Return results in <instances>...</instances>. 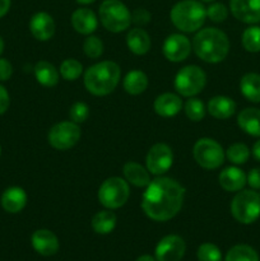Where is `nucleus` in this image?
Listing matches in <instances>:
<instances>
[{
    "label": "nucleus",
    "instance_id": "1",
    "mask_svg": "<svg viewBox=\"0 0 260 261\" xmlns=\"http://www.w3.org/2000/svg\"><path fill=\"white\" fill-rule=\"evenodd\" d=\"M185 189L170 177H157L148 184L142 198V209L150 219L166 222L180 212Z\"/></svg>",
    "mask_w": 260,
    "mask_h": 261
},
{
    "label": "nucleus",
    "instance_id": "2",
    "mask_svg": "<svg viewBox=\"0 0 260 261\" xmlns=\"http://www.w3.org/2000/svg\"><path fill=\"white\" fill-rule=\"evenodd\" d=\"M193 50L205 63H221L228 55V37L218 28H204L194 37Z\"/></svg>",
    "mask_w": 260,
    "mask_h": 261
},
{
    "label": "nucleus",
    "instance_id": "3",
    "mask_svg": "<svg viewBox=\"0 0 260 261\" xmlns=\"http://www.w3.org/2000/svg\"><path fill=\"white\" fill-rule=\"evenodd\" d=\"M121 70L114 61H101L87 69L84 73V86L94 96H106L117 87Z\"/></svg>",
    "mask_w": 260,
    "mask_h": 261
},
{
    "label": "nucleus",
    "instance_id": "4",
    "mask_svg": "<svg viewBox=\"0 0 260 261\" xmlns=\"http://www.w3.org/2000/svg\"><path fill=\"white\" fill-rule=\"evenodd\" d=\"M171 22L183 32H195L204 24L206 9L198 0H183L172 8L170 13Z\"/></svg>",
    "mask_w": 260,
    "mask_h": 261
},
{
    "label": "nucleus",
    "instance_id": "5",
    "mask_svg": "<svg viewBox=\"0 0 260 261\" xmlns=\"http://www.w3.org/2000/svg\"><path fill=\"white\" fill-rule=\"evenodd\" d=\"M99 20L107 31L119 33L127 30L132 23V14L120 0H105L99 7Z\"/></svg>",
    "mask_w": 260,
    "mask_h": 261
},
{
    "label": "nucleus",
    "instance_id": "6",
    "mask_svg": "<svg viewBox=\"0 0 260 261\" xmlns=\"http://www.w3.org/2000/svg\"><path fill=\"white\" fill-rule=\"evenodd\" d=\"M231 213L240 223H254L260 217V195L254 190H240L231 203Z\"/></svg>",
    "mask_w": 260,
    "mask_h": 261
},
{
    "label": "nucleus",
    "instance_id": "7",
    "mask_svg": "<svg viewBox=\"0 0 260 261\" xmlns=\"http://www.w3.org/2000/svg\"><path fill=\"white\" fill-rule=\"evenodd\" d=\"M130 196L129 185L120 177H110L102 182L98 190V200L107 209L121 208Z\"/></svg>",
    "mask_w": 260,
    "mask_h": 261
},
{
    "label": "nucleus",
    "instance_id": "8",
    "mask_svg": "<svg viewBox=\"0 0 260 261\" xmlns=\"http://www.w3.org/2000/svg\"><path fill=\"white\" fill-rule=\"evenodd\" d=\"M194 160L205 170H216L224 162V150L219 143L211 138H201L193 149Z\"/></svg>",
    "mask_w": 260,
    "mask_h": 261
},
{
    "label": "nucleus",
    "instance_id": "9",
    "mask_svg": "<svg viewBox=\"0 0 260 261\" xmlns=\"http://www.w3.org/2000/svg\"><path fill=\"white\" fill-rule=\"evenodd\" d=\"M206 83V75L201 68L188 65L175 76V88L184 97H193L200 93Z\"/></svg>",
    "mask_w": 260,
    "mask_h": 261
},
{
    "label": "nucleus",
    "instance_id": "10",
    "mask_svg": "<svg viewBox=\"0 0 260 261\" xmlns=\"http://www.w3.org/2000/svg\"><path fill=\"white\" fill-rule=\"evenodd\" d=\"M81 139V129L73 121H63L54 125L48 133V143L58 150L73 148Z\"/></svg>",
    "mask_w": 260,
    "mask_h": 261
},
{
    "label": "nucleus",
    "instance_id": "11",
    "mask_svg": "<svg viewBox=\"0 0 260 261\" xmlns=\"http://www.w3.org/2000/svg\"><path fill=\"white\" fill-rule=\"evenodd\" d=\"M145 162H147V170L152 175H163L172 166V150L165 143H157L149 149Z\"/></svg>",
    "mask_w": 260,
    "mask_h": 261
},
{
    "label": "nucleus",
    "instance_id": "12",
    "mask_svg": "<svg viewBox=\"0 0 260 261\" xmlns=\"http://www.w3.org/2000/svg\"><path fill=\"white\" fill-rule=\"evenodd\" d=\"M185 241L177 234H168L155 247L157 261H180L185 255Z\"/></svg>",
    "mask_w": 260,
    "mask_h": 261
},
{
    "label": "nucleus",
    "instance_id": "13",
    "mask_svg": "<svg viewBox=\"0 0 260 261\" xmlns=\"http://www.w3.org/2000/svg\"><path fill=\"white\" fill-rule=\"evenodd\" d=\"M190 40L186 36L178 35V33L170 35L163 43V55L172 63L184 61L190 55Z\"/></svg>",
    "mask_w": 260,
    "mask_h": 261
},
{
    "label": "nucleus",
    "instance_id": "14",
    "mask_svg": "<svg viewBox=\"0 0 260 261\" xmlns=\"http://www.w3.org/2000/svg\"><path fill=\"white\" fill-rule=\"evenodd\" d=\"M229 9L240 22L247 24L260 22V0H231Z\"/></svg>",
    "mask_w": 260,
    "mask_h": 261
},
{
    "label": "nucleus",
    "instance_id": "15",
    "mask_svg": "<svg viewBox=\"0 0 260 261\" xmlns=\"http://www.w3.org/2000/svg\"><path fill=\"white\" fill-rule=\"evenodd\" d=\"M31 242L35 251L42 256H53L59 251V247H60L56 234L48 229H37L33 232Z\"/></svg>",
    "mask_w": 260,
    "mask_h": 261
},
{
    "label": "nucleus",
    "instance_id": "16",
    "mask_svg": "<svg viewBox=\"0 0 260 261\" xmlns=\"http://www.w3.org/2000/svg\"><path fill=\"white\" fill-rule=\"evenodd\" d=\"M30 30L33 37L38 41H47L55 35V22L50 14L38 12L31 18Z\"/></svg>",
    "mask_w": 260,
    "mask_h": 261
},
{
    "label": "nucleus",
    "instance_id": "17",
    "mask_svg": "<svg viewBox=\"0 0 260 261\" xmlns=\"http://www.w3.org/2000/svg\"><path fill=\"white\" fill-rule=\"evenodd\" d=\"M98 20L88 8H79L71 14V25L81 35H91L96 31Z\"/></svg>",
    "mask_w": 260,
    "mask_h": 261
},
{
    "label": "nucleus",
    "instance_id": "18",
    "mask_svg": "<svg viewBox=\"0 0 260 261\" xmlns=\"http://www.w3.org/2000/svg\"><path fill=\"white\" fill-rule=\"evenodd\" d=\"M27 204V194L22 188L13 186L7 189L2 195V206L8 213H19Z\"/></svg>",
    "mask_w": 260,
    "mask_h": 261
},
{
    "label": "nucleus",
    "instance_id": "19",
    "mask_svg": "<svg viewBox=\"0 0 260 261\" xmlns=\"http://www.w3.org/2000/svg\"><path fill=\"white\" fill-rule=\"evenodd\" d=\"M246 184L247 176L239 167H227L219 173V185L229 193L242 190Z\"/></svg>",
    "mask_w": 260,
    "mask_h": 261
},
{
    "label": "nucleus",
    "instance_id": "20",
    "mask_svg": "<svg viewBox=\"0 0 260 261\" xmlns=\"http://www.w3.org/2000/svg\"><path fill=\"white\" fill-rule=\"evenodd\" d=\"M154 111L162 117H172L183 109V101L175 93H163L154 101Z\"/></svg>",
    "mask_w": 260,
    "mask_h": 261
},
{
    "label": "nucleus",
    "instance_id": "21",
    "mask_svg": "<svg viewBox=\"0 0 260 261\" xmlns=\"http://www.w3.org/2000/svg\"><path fill=\"white\" fill-rule=\"evenodd\" d=\"M209 114L219 120H224L231 117L236 111V103L232 98L226 96H216L209 99L208 107Z\"/></svg>",
    "mask_w": 260,
    "mask_h": 261
},
{
    "label": "nucleus",
    "instance_id": "22",
    "mask_svg": "<svg viewBox=\"0 0 260 261\" xmlns=\"http://www.w3.org/2000/svg\"><path fill=\"white\" fill-rule=\"evenodd\" d=\"M239 126L252 137H260V110L245 109L237 116Z\"/></svg>",
    "mask_w": 260,
    "mask_h": 261
},
{
    "label": "nucleus",
    "instance_id": "23",
    "mask_svg": "<svg viewBox=\"0 0 260 261\" xmlns=\"http://www.w3.org/2000/svg\"><path fill=\"white\" fill-rule=\"evenodd\" d=\"M126 45L135 55H144L150 48V37L142 28H133L126 36Z\"/></svg>",
    "mask_w": 260,
    "mask_h": 261
},
{
    "label": "nucleus",
    "instance_id": "24",
    "mask_svg": "<svg viewBox=\"0 0 260 261\" xmlns=\"http://www.w3.org/2000/svg\"><path fill=\"white\" fill-rule=\"evenodd\" d=\"M122 172L126 181L137 188H147L148 184L150 182L149 171L145 170L139 163L127 162L122 168Z\"/></svg>",
    "mask_w": 260,
    "mask_h": 261
},
{
    "label": "nucleus",
    "instance_id": "25",
    "mask_svg": "<svg viewBox=\"0 0 260 261\" xmlns=\"http://www.w3.org/2000/svg\"><path fill=\"white\" fill-rule=\"evenodd\" d=\"M240 89L242 96L250 102H260V75L256 73L245 74L240 82Z\"/></svg>",
    "mask_w": 260,
    "mask_h": 261
},
{
    "label": "nucleus",
    "instance_id": "26",
    "mask_svg": "<svg viewBox=\"0 0 260 261\" xmlns=\"http://www.w3.org/2000/svg\"><path fill=\"white\" fill-rule=\"evenodd\" d=\"M35 76L43 87H55L59 82V71L48 61H38L35 65Z\"/></svg>",
    "mask_w": 260,
    "mask_h": 261
},
{
    "label": "nucleus",
    "instance_id": "27",
    "mask_svg": "<svg viewBox=\"0 0 260 261\" xmlns=\"http://www.w3.org/2000/svg\"><path fill=\"white\" fill-rule=\"evenodd\" d=\"M148 87V76L142 70H132L124 78V89L126 93L138 96Z\"/></svg>",
    "mask_w": 260,
    "mask_h": 261
},
{
    "label": "nucleus",
    "instance_id": "28",
    "mask_svg": "<svg viewBox=\"0 0 260 261\" xmlns=\"http://www.w3.org/2000/svg\"><path fill=\"white\" fill-rule=\"evenodd\" d=\"M116 227V216L110 211H101L92 218V228L98 234H109Z\"/></svg>",
    "mask_w": 260,
    "mask_h": 261
},
{
    "label": "nucleus",
    "instance_id": "29",
    "mask_svg": "<svg viewBox=\"0 0 260 261\" xmlns=\"http://www.w3.org/2000/svg\"><path fill=\"white\" fill-rule=\"evenodd\" d=\"M224 261H259V255L249 245H236L228 250Z\"/></svg>",
    "mask_w": 260,
    "mask_h": 261
},
{
    "label": "nucleus",
    "instance_id": "30",
    "mask_svg": "<svg viewBox=\"0 0 260 261\" xmlns=\"http://www.w3.org/2000/svg\"><path fill=\"white\" fill-rule=\"evenodd\" d=\"M242 46L249 53H260V27L251 25L242 33Z\"/></svg>",
    "mask_w": 260,
    "mask_h": 261
},
{
    "label": "nucleus",
    "instance_id": "31",
    "mask_svg": "<svg viewBox=\"0 0 260 261\" xmlns=\"http://www.w3.org/2000/svg\"><path fill=\"white\" fill-rule=\"evenodd\" d=\"M83 66L75 59H66L60 65V75L66 81H75L81 76Z\"/></svg>",
    "mask_w": 260,
    "mask_h": 261
},
{
    "label": "nucleus",
    "instance_id": "32",
    "mask_svg": "<svg viewBox=\"0 0 260 261\" xmlns=\"http://www.w3.org/2000/svg\"><path fill=\"white\" fill-rule=\"evenodd\" d=\"M250 157V149L247 145L242 144V143H236L232 144L231 147L227 149V158L229 162L235 163V165H244Z\"/></svg>",
    "mask_w": 260,
    "mask_h": 261
},
{
    "label": "nucleus",
    "instance_id": "33",
    "mask_svg": "<svg viewBox=\"0 0 260 261\" xmlns=\"http://www.w3.org/2000/svg\"><path fill=\"white\" fill-rule=\"evenodd\" d=\"M185 114L191 121H201L205 116V107H204V103L200 99L190 98L185 103Z\"/></svg>",
    "mask_w": 260,
    "mask_h": 261
},
{
    "label": "nucleus",
    "instance_id": "34",
    "mask_svg": "<svg viewBox=\"0 0 260 261\" xmlns=\"http://www.w3.org/2000/svg\"><path fill=\"white\" fill-rule=\"evenodd\" d=\"M199 261H222V252L214 244H203L196 252Z\"/></svg>",
    "mask_w": 260,
    "mask_h": 261
},
{
    "label": "nucleus",
    "instance_id": "35",
    "mask_svg": "<svg viewBox=\"0 0 260 261\" xmlns=\"http://www.w3.org/2000/svg\"><path fill=\"white\" fill-rule=\"evenodd\" d=\"M83 50L88 58L98 59L103 53V42L96 36H89L84 41Z\"/></svg>",
    "mask_w": 260,
    "mask_h": 261
},
{
    "label": "nucleus",
    "instance_id": "36",
    "mask_svg": "<svg viewBox=\"0 0 260 261\" xmlns=\"http://www.w3.org/2000/svg\"><path fill=\"white\" fill-rule=\"evenodd\" d=\"M227 15H228V10L227 7L222 3H214V4L209 5L206 8V17L212 20V22L221 23L226 20Z\"/></svg>",
    "mask_w": 260,
    "mask_h": 261
},
{
    "label": "nucleus",
    "instance_id": "37",
    "mask_svg": "<svg viewBox=\"0 0 260 261\" xmlns=\"http://www.w3.org/2000/svg\"><path fill=\"white\" fill-rule=\"evenodd\" d=\"M89 115V107L87 106L84 102H75L73 106L69 110V116H70L71 121L75 124H81L88 119Z\"/></svg>",
    "mask_w": 260,
    "mask_h": 261
},
{
    "label": "nucleus",
    "instance_id": "38",
    "mask_svg": "<svg viewBox=\"0 0 260 261\" xmlns=\"http://www.w3.org/2000/svg\"><path fill=\"white\" fill-rule=\"evenodd\" d=\"M150 20V14L148 10L143 9V8H140V9H137L134 13H133L132 15V22L137 23V24H147L148 22Z\"/></svg>",
    "mask_w": 260,
    "mask_h": 261
},
{
    "label": "nucleus",
    "instance_id": "39",
    "mask_svg": "<svg viewBox=\"0 0 260 261\" xmlns=\"http://www.w3.org/2000/svg\"><path fill=\"white\" fill-rule=\"evenodd\" d=\"M13 66L7 59H0V82H5L12 76Z\"/></svg>",
    "mask_w": 260,
    "mask_h": 261
},
{
    "label": "nucleus",
    "instance_id": "40",
    "mask_svg": "<svg viewBox=\"0 0 260 261\" xmlns=\"http://www.w3.org/2000/svg\"><path fill=\"white\" fill-rule=\"evenodd\" d=\"M247 184L251 186L254 190L260 189V168H252L247 175Z\"/></svg>",
    "mask_w": 260,
    "mask_h": 261
},
{
    "label": "nucleus",
    "instance_id": "41",
    "mask_svg": "<svg viewBox=\"0 0 260 261\" xmlns=\"http://www.w3.org/2000/svg\"><path fill=\"white\" fill-rule=\"evenodd\" d=\"M9 103H10L9 93H8V91L4 88V87L0 86V115H3L5 111H7L8 107H9Z\"/></svg>",
    "mask_w": 260,
    "mask_h": 261
},
{
    "label": "nucleus",
    "instance_id": "42",
    "mask_svg": "<svg viewBox=\"0 0 260 261\" xmlns=\"http://www.w3.org/2000/svg\"><path fill=\"white\" fill-rule=\"evenodd\" d=\"M10 8V0H0V18L4 17Z\"/></svg>",
    "mask_w": 260,
    "mask_h": 261
},
{
    "label": "nucleus",
    "instance_id": "43",
    "mask_svg": "<svg viewBox=\"0 0 260 261\" xmlns=\"http://www.w3.org/2000/svg\"><path fill=\"white\" fill-rule=\"evenodd\" d=\"M252 155H254L255 160L260 162V139L257 140L254 144V147H252Z\"/></svg>",
    "mask_w": 260,
    "mask_h": 261
},
{
    "label": "nucleus",
    "instance_id": "44",
    "mask_svg": "<svg viewBox=\"0 0 260 261\" xmlns=\"http://www.w3.org/2000/svg\"><path fill=\"white\" fill-rule=\"evenodd\" d=\"M135 261H157V260H155L153 256H150V255H142V256L138 257Z\"/></svg>",
    "mask_w": 260,
    "mask_h": 261
},
{
    "label": "nucleus",
    "instance_id": "45",
    "mask_svg": "<svg viewBox=\"0 0 260 261\" xmlns=\"http://www.w3.org/2000/svg\"><path fill=\"white\" fill-rule=\"evenodd\" d=\"M76 3H79V4L82 5H87V4H91V3H93L94 0H75Z\"/></svg>",
    "mask_w": 260,
    "mask_h": 261
},
{
    "label": "nucleus",
    "instance_id": "46",
    "mask_svg": "<svg viewBox=\"0 0 260 261\" xmlns=\"http://www.w3.org/2000/svg\"><path fill=\"white\" fill-rule=\"evenodd\" d=\"M3 50H4V41H3V38L0 37V55H2Z\"/></svg>",
    "mask_w": 260,
    "mask_h": 261
},
{
    "label": "nucleus",
    "instance_id": "47",
    "mask_svg": "<svg viewBox=\"0 0 260 261\" xmlns=\"http://www.w3.org/2000/svg\"><path fill=\"white\" fill-rule=\"evenodd\" d=\"M201 2H213V0H201Z\"/></svg>",
    "mask_w": 260,
    "mask_h": 261
},
{
    "label": "nucleus",
    "instance_id": "48",
    "mask_svg": "<svg viewBox=\"0 0 260 261\" xmlns=\"http://www.w3.org/2000/svg\"><path fill=\"white\" fill-rule=\"evenodd\" d=\"M0 154H2V147H0Z\"/></svg>",
    "mask_w": 260,
    "mask_h": 261
}]
</instances>
